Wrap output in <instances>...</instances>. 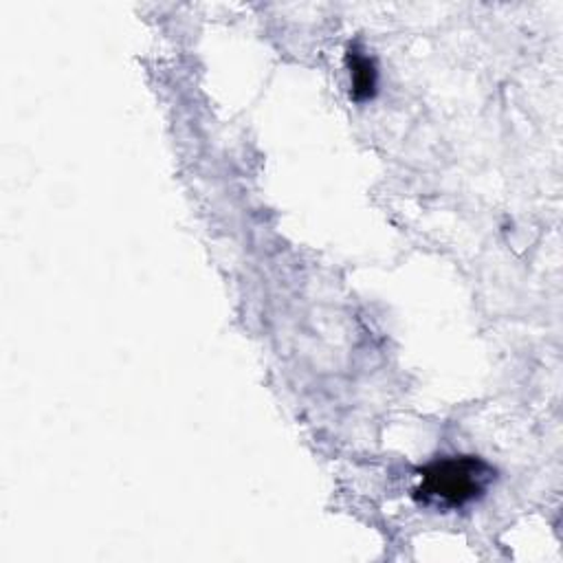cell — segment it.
Returning a JSON list of instances; mask_svg holds the SVG:
<instances>
[{"instance_id": "6da1fadb", "label": "cell", "mask_w": 563, "mask_h": 563, "mask_svg": "<svg viewBox=\"0 0 563 563\" xmlns=\"http://www.w3.org/2000/svg\"><path fill=\"white\" fill-rule=\"evenodd\" d=\"M493 477V468L479 457H440L420 471V484L413 495L424 504L457 508L482 497Z\"/></svg>"}, {"instance_id": "7a4b0ae2", "label": "cell", "mask_w": 563, "mask_h": 563, "mask_svg": "<svg viewBox=\"0 0 563 563\" xmlns=\"http://www.w3.org/2000/svg\"><path fill=\"white\" fill-rule=\"evenodd\" d=\"M347 68H350V95L352 99L356 101H365V99H372L374 92H376V79H378V73H376V64L374 59L361 51L356 44H352L347 48Z\"/></svg>"}]
</instances>
